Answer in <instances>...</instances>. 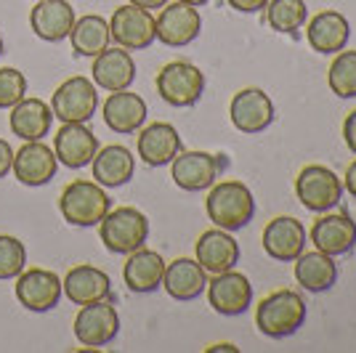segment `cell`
<instances>
[{"mask_svg": "<svg viewBox=\"0 0 356 353\" xmlns=\"http://www.w3.org/2000/svg\"><path fill=\"white\" fill-rule=\"evenodd\" d=\"M205 210H208V218L213 221L216 229L234 234V231H242L252 221L255 199H252V192L242 181H221V183L210 186Z\"/></svg>", "mask_w": 356, "mask_h": 353, "instance_id": "1", "label": "cell"}, {"mask_svg": "<svg viewBox=\"0 0 356 353\" xmlns=\"http://www.w3.org/2000/svg\"><path fill=\"white\" fill-rule=\"evenodd\" d=\"M255 324L261 335L271 340L290 338L306 324V300L293 290H277L261 300L255 311Z\"/></svg>", "mask_w": 356, "mask_h": 353, "instance_id": "2", "label": "cell"}, {"mask_svg": "<svg viewBox=\"0 0 356 353\" xmlns=\"http://www.w3.org/2000/svg\"><path fill=\"white\" fill-rule=\"evenodd\" d=\"M59 210L70 226L88 229V226H99V221L112 210V199L102 183L77 178L64 186L59 197Z\"/></svg>", "mask_w": 356, "mask_h": 353, "instance_id": "3", "label": "cell"}, {"mask_svg": "<svg viewBox=\"0 0 356 353\" xmlns=\"http://www.w3.org/2000/svg\"><path fill=\"white\" fill-rule=\"evenodd\" d=\"M99 236L115 255H131L149 239V218L136 207H115L99 221Z\"/></svg>", "mask_w": 356, "mask_h": 353, "instance_id": "4", "label": "cell"}, {"mask_svg": "<svg viewBox=\"0 0 356 353\" xmlns=\"http://www.w3.org/2000/svg\"><path fill=\"white\" fill-rule=\"evenodd\" d=\"M157 93L176 109H189L205 93V74L189 61H170L157 72Z\"/></svg>", "mask_w": 356, "mask_h": 353, "instance_id": "5", "label": "cell"}, {"mask_svg": "<svg viewBox=\"0 0 356 353\" xmlns=\"http://www.w3.org/2000/svg\"><path fill=\"white\" fill-rule=\"evenodd\" d=\"M296 194L300 205L312 213H330L341 205L343 181L325 165H309L296 178Z\"/></svg>", "mask_w": 356, "mask_h": 353, "instance_id": "6", "label": "cell"}, {"mask_svg": "<svg viewBox=\"0 0 356 353\" xmlns=\"http://www.w3.org/2000/svg\"><path fill=\"white\" fill-rule=\"evenodd\" d=\"M96 106H99L96 83L83 74L64 80L59 88L54 90V99H51V112L61 122H88Z\"/></svg>", "mask_w": 356, "mask_h": 353, "instance_id": "7", "label": "cell"}, {"mask_svg": "<svg viewBox=\"0 0 356 353\" xmlns=\"http://www.w3.org/2000/svg\"><path fill=\"white\" fill-rule=\"evenodd\" d=\"M74 338L86 348H102L109 345L120 332L118 309L109 306L106 300H96L88 306H80L74 316Z\"/></svg>", "mask_w": 356, "mask_h": 353, "instance_id": "8", "label": "cell"}, {"mask_svg": "<svg viewBox=\"0 0 356 353\" xmlns=\"http://www.w3.org/2000/svg\"><path fill=\"white\" fill-rule=\"evenodd\" d=\"M109 32H112V40L125 51H144L157 40L152 11L138 8L134 3L115 8V14L109 19Z\"/></svg>", "mask_w": 356, "mask_h": 353, "instance_id": "9", "label": "cell"}, {"mask_svg": "<svg viewBox=\"0 0 356 353\" xmlns=\"http://www.w3.org/2000/svg\"><path fill=\"white\" fill-rule=\"evenodd\" d=\"M154 32H157V40L168 48H184V45H192L200 32H202V19L200 11L194 6L186 3H170L163 6L160 16L154 19Z\"/></svg>", "mask_w": 356, "mask_h": 353, "instance_id": "10", "label": "cell"}, {"mask_svg": "<svg viewBox=\"0 0 356 353\" xmlns=\"http://www.w3.org/2000/svg\"><path fill=\"white\" fill-rule=\"evenodd\" d=\"M16 297L32 313L54 311L61 300L59 274H54L48 268H27V271H22L16 277Z\"/></svg>", "mask_w": 356, "mask_h": 353, "instance_id": "11", "label": "cell"}, {"mask_svg": "<svg viewBox=\"0 0 356 353\" xmlns=\"http://www.w3.org/2000/svg\"><path fill=\"white\" fill-rule=\"evenodd\" d=\"M208 300L216 313L221 316H242L250 309L252 303V284L245 274L239 271H223V274H213L208 281Z\"/></svg>", "mask_w": 356, "mask_h": 353, "instance_id": "12", "label": "cell"}, {"mask_svg": "<svg viewBox=\"0 0 356 353\" xmlns=\"http://www.w3.org/2000/svg\"><path fill=\"white\" fill-rule=\"evenodd\" d=\"M229 117L232 125L245 136L264 133L274 122V101L268 99V93L261 88H242L234 93V99L229 104Z\"/></svg>", "mask_w": 356, "mask_h": 353, "instance_id": "13", "label": "cell"}, {"mask_svg": "<svg viewBox=\"0 0 356 353\" xmlns=\"http://www.w3.org/2000/svg\"><path fill=\"white\" fill-rule=\"evenodd\" d=\"M221 162L210 151H178L170 162L173 183L184 192H205L216 183Z\"/></svg>", "mask_w": 356, "mask_h": 353, "instance_id": "14", "label": "cell"}, {"mask_svg": "<svg viewBox=\"0 0 356 353\" xmlns=\"http://www.w3.org/2000/svg\"><path fill=\"white\" fill-rule=\"evenodd\" d=\"M96 151L99 138L90 128H86V122H61V131L54 138V154L64 167L80 170L93 162Z\"/></svg>", "mask_w": 356, "mask_h": 353, "instance_id": "15", "label": "cell"}, {"mask_svg": "<svg viewBox=\"0 0 356 353\" xmlns=\"http://www.w3.org/2000/svg\"><path fill=\"white\" fill-rule=\"evenodd\" d=\"M309 239L319 252L330 258H338L354 250L356 245V223L343 213H322L309 229Z\"/></svg>", "mask_w": 356, "mask_h": 353, "instance_id": "16", "label": "cell"}, {"mask_svg": "<svg viewBox=\"0 0 356 353\" xmlns=\"http://www.w3.org/2000/svg\"><path fill=\"white\" fill-rule=\"evenodd\" d=\"M306 226L290 218V215H280L274 221L266 223L264 229V252L271 261L280 263H293L300 252L306 250Z\"/></svg>", "mask_w": 356, "mask_h": 353, "instance_id": "17", "label": "cell"}, {"mask_svg": "<svg viewBox=\"0 0 356 353\" xmlns=\"http://www.w3.org/2000/svg\"><path fill=\"white\" fill-rule=\"evenodd\" d=\"M14 176L24 186H45L59 170V160L43 141H27L24 147L14 151Z\"/></svg>", "mask_w": 356, "mask_h": 353, "instance_id": "18", "label": "cell"}, {"mask_svg": "<svg viewBox=\"0 0 356 353\" xmlns=\"http://www.w3.org/2000/svg\"><path fill=\"white\" fill-rule=\"evenodd\" d=\"M32 32L45 43H61L74 27V8L67 0H35L30 11Z\"/></svg>", "mask_w": 356, "mask_h": 353, "instance_id": "19", "label": "cell"}, {"mask_svg": "<svg viewBox=\"0 0 356 353\" xmlns=\"http://www.w3.org/2000/svg\"><path fill=\"white\" fill-rule=\"evenodd\" d=\"M112 293V279L102 268L88 263L72 265L61 281V295L74 306H88L96 300H106Z\"/></svg>", "mask_w": 356, "mask_h": 353, "instance_id": "20", "label": "cell"}, {"mask_svg": "<svg viewBox=\"0 0 356 353\" xmlns=\"http://www.w3.org/2000/svg\"><path fill=\"white\" fill-rule=\"evenodd\" d=\"M194 252H197V263L208 274H223L239 263V242L232 236V231L223 229H210L200 234Z\"/></svg>", "mask_w": 356, "mask_h": 353, "instance_id": "21", "label": "cell"}, {"mask_svg": "<svg viewBox=\"0 0 356 353\" xmlns=\"http://www.w3.org/2000/svg\"><path fill=\"white\" fill-rule=\"evenodd\" d=\"M351 38V24L341 11H319L306 24V40L316 54H341Z\"/></svg>", "mask_w": 356, "mask_h": 353, "instance_id": "22", "label": "cell"}, {"mask_svg": "<svg viewBox=\"0 0 356 353\" xmlns=\"http://www.w3.org/2000/svg\"><path fill=\"white\" fill-rule=\"evenodd\" d=\"M93 83L99 88L109 90H125L134 85L136 80V61L131 51L125 48H104L99 56H93Z\"/></svg>", "mask_w": 356, "mask_h": 353, "instance_id": "23", "label": "cell"}, {"mask_svg": "<svg viewBox=\"0 0 356 353\" xmlns=\"http://www.w3.org/2000/svg\"><path fill=\"white\" fill-rule=\"evenodd\" d=\"M163 287L165 293L173 300L189 303L197 300L208 287V271L197 263V258H176L173 263H165L163 274Z\"/></svg>", "mask_w": 356, "mask_h": 353, "instance_id": "24", "label": "cell"}, {"mask_svg": "<svg viewBox=\"0 0 356 353\" xmlns=\"http://www.w3.org/2000/svg\"><path fill=\"white\" fill-rule=\"evenodd\" d=\"M104 122L109 131L120 133V136H131V133L141 131L147 122V101L128 88L115 90L104 101Z\"/></svg>", "mask_w": 356, "mask_h": 353, "instance_id": "25", "label": "cell"}, {"mask_svg": "<svg viewBox=\"0 0 356 353\" xmlns=\"http://www.w3.org/2000/svg\"><path fill=\"white\" fill-rule=\"evenodd\" d=\"M181 149H184L181 136L170 122H152L138 133V157L147 162L149 167L170 165Z\"/></svg>", "mask_w": 356, "mask_h": 353, "instance_id": "26", "label": "cell"}, {"mask_svg": "<svg viewBox=\"0 0 356 353\" xmlns=\"http://www.w3.org/2000/svg\"><path fill=\"white\" fill-rule=\"evenodd\" d=\"M163 274H165L163 255L154 250H144V247L131 252L128 261H125V268H122L125 287L131 293H138V295H149L154 293L157 287H163Z\"/></svg>", "mask_w": 356, "mask_h": 353, "instance_id": "27", "label": "cell"}, {"mask_svg": "<svg viewBox=\"0 0 356 353\" xmlns=\"http://www.w3.org/2000/svg\"><path fill=\"white\" fill-rule=\"evenodd\" d=\"M93 181L102 183L104 189H118L125 186L136 170V157L131 154L128 147L120 144H109V147L99 149L93 157Z\"/></svg>", "mask_w": 356, "mask_h": 353, "instance_id": "28", "label": "cell"}, {"mask_svg": "<svg viewBox=\"0 0 356 353\" xmlns=\"http://www.w3.org/2000/svg\"><path fill=\"white\" fill-rule=\"evenodd\" d=\"M8 122H11L14 136H19L22 141H43L51 131L54 112L40 99H27L24 96L22 101L11 106V120Z\"/></svg>", "mask_w": 356, "mask_h": 353, "instance_id": "29", "label": "cell"}, {"mask_svg": "<svg viewBox=\"0 0 356 353\" xmlns=\"http://www.w3.org/2000/svg\"><path fill=\"white\" fill-rule=\"evenodd\" d=\"M296 279L306 293H327L338 281V265L325 252H300L296 261Z\"/></svg>", "mask_w": 356, "mask_h": 353, "instance_id": "30", "label": "cell"}, {"mask_svg": "<svg viewBox=\"0 0 356 353\" xmlns=\"http://www.w3.org/2000/svg\"><path fill=\"white\" fill-rule=\"evenodd\" d=\"M72 40V51L77 56H99L104 48H109L112 43V32H109V22L99 14H88L74 19V27L70 32Z\"/></svg>", "mask_w": 356, "mask_h": 353, "instance_id": "31", "label": "cell"}, {"mask_svg": "<svg viewBox=\"0 0 356 353\" xmlns=\"http://www.w3.org/2000/svg\"><path fill=\"white\" fill-rule=\"evenodd\" d=\"M268 27L280 35H296L298 30L306 27L309 8L306 0H268L266 6Z\"/></svg>", "mask_w": 356, "mask_h": 353, "instance_id": "32", "label": "cell"}, {"mask_svg": "<svg viewBox=\"0 0 356 353\" xmlns=\"http://www.w3.org/2000/svg\"><path fill=\"white\" fill-rule=\"evenodd\" d=\"M327 83L338 99H356V51L343 48L341 54H335V61L327 72Z\"/></svg>", "mask_w": 356, "mask_h": 353, "instance_id": "33", "label": "cell"}, {"mask_svg": "<svg viewBox=\"0 0 356 353\" xmlns=\"http://www.w3.org/2000/svg\"><path fill=\"white\" fill-rule=\"evenodd\" d=\"M27 265V250L16 236L0 234V279H16Z\"/></svg>", "mask_w": 356, "mask_h": 353, "instance_id": "34", "label": "cell"}, {"mask_svg": "<svg viewBox=\"0 0 356 353\" xmlns=\"http://www.w3.org/2000/svg\"><path fill=\"white\" fill-rule=\"evenodd\" d=\"M27 93V77L14 69V67H3L0 69V109H11L19 104Z\"/></svg>", "mask_w": 356, "mask_h": 353, "instance_id": "35", "label": "cell"}, {"mask_svg": "<svg viewBox=\"0 0 356 353\" xmlns=\"http://www.w3.org/2000/svg\"><path fill=\"white\" fill-rule=\"evenodd\" d=\"M239 14H258L268 6V0H226Z\"/></svg>", "mask_w": 356, "mask_h": 353, "instance_id": "36", "label": "cell"}, {"mask_svg": "<svg viewBox=\"0 0 356 353\" xmlns=\"http://www.w3.org/2000/svg\"><path fill=\"white\" fill-rule=\"evenodd\" d=\"M343 141H346V147L356 154V109L343 120Z\"/></svg>", "mask_w": 356, "mask_h": 353, "instance_id": "37", "label": "cell"}, {"mask_svg": "<svg viewBox=\"0 0 356 353\" xmlns=\"http://www.w3.org/2000/svg\"><path fill=\"white\" fill-rule=\"evenodd\" d=\"M11 165H14V149L8 141L0 138V178H6L11 173Z\"/></svg>", "mask_w": 356, "mask_h": 353, "instance_id": "38", "label": "cell"}, {"mask_svg": "<svg viewBox=\"0 0 356 353\" xmlns=\"http://www.w3.org/2000/svg\"><path fill=\"white\" fill-rule=\"evenodd\" d=\"M343 189L351 194L356 199V160L348 165V170H346V178H343Z\"/></svg>", "mask_w": 356, "mask_h": 353, "instance_id": "39", "label": "cell"}, {"mask_svg": "<svg viewBox=\"0 0 356 353\" xmlns=\"http://www.w3.org/2000/svg\"><path fill=\"white\" fill-rule=\"evenodd\" d=\"M128 3H134V6H138V8H147V11H154V8L168 6V0H128Z\"/></svg>", "mask_w": 356, "mask_h": 353, "instance_id": "40", "label": "cell"}, {"mask_svg": "<svg viewBox=\"0 0 356 353\" xmlns=\"http://www.w3.org/2000/svg\"><path fill=\"white\" fill-rule=\"evenodd\" d=\"M208 351H237L234 345H229V343H223V345H210Z\"/></svg>", "mask_w": 356, "mask_h": 353, "instance_id": "41", "label": "cell"}, {"mask_svg": "<svg viewBox=\"0 0 356 353\" xmlns=\"http://www.w3.org/2000/svg\"><path fill=\"white\" fill-rule=\"evenodd\" d=\"M178 3H186V6H194V8H200V6H205L208 0H178Z\"/></svg>", "mask_w": 356, "mask_h": 353, "instance_id": "42", "label": "cell"}, {"mask_svg": "<svg viewBox=\"0 0 356 353\" xmlns=\"http://www.w3.org/2000/svg\"><path fill=\"white\" fill-rule=\"evenodd\" d=\"M3 54H6V51H3V38H0V56H3Z\"/></svg>", "mask_w": 356, "mask_h": 353, "instance_id": "43", "label": "cell"}]
</instances>
